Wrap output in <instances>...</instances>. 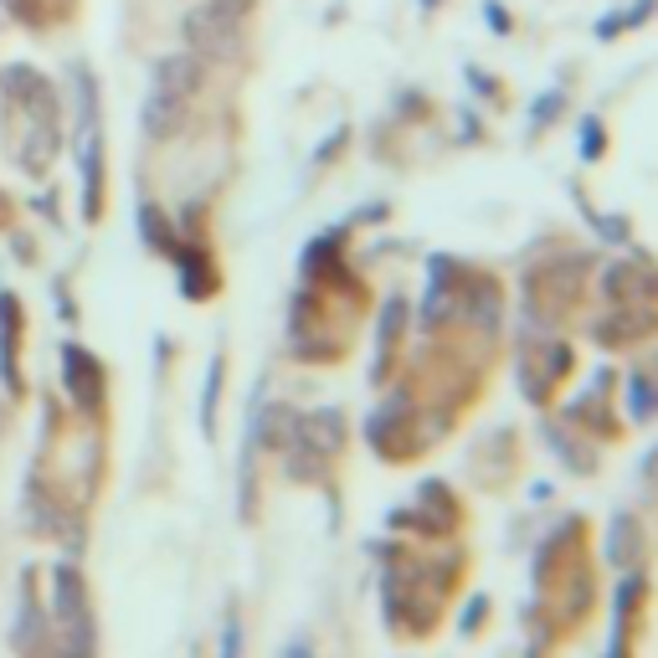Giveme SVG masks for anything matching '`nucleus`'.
Segmentation results:
<instances>
[{"instance_id":"1","label":"nucleus","mask_w":658,"mask_h":658,"mask_svg":"<svg viewBox=\"0 0 658 658\" xmlns=\"http://www.w3.org/2000/svg\"><path fill=\"white\" fill-rule=\"evenodd\" d=\"M195 78H201V67H195L191 52L165 58L155 67V93H150V109H144V124H150L155 135H165V124H175V114H180L186 93L195 88Z\"/></svg>"}]
</instances>
